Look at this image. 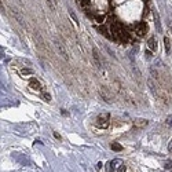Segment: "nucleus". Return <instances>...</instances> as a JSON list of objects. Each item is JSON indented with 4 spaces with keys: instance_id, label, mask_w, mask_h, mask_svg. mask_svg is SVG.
<instances>
[{
    "instance_id": "nucleus-1",
    "label": "nucleus",
    "mask_w": 172,
    "mask_h": 172,
    "mask_svg": "<svg viewBox=\"0 0 172 172\" xmlns=\"http://www.w3.org/2000/svg\"><path fill=\"white\" fill-rule=\"evenodd\" d=\"M110 114L109 113H101L98 117H97V125L99 128L106 129L110 127Z\"/></svg>"
},
{
    "instance_id": "nucleus-2",
    "label": "nucleus",
    "mask_w": 172,
    "mask_h": 172,
    "mask_svg": "<svg viewBox=\"0 0 172 172\" xmlns=\"http://www.w3.org/2000/svg\"><path fill=\"white\" fill-rule=\"evenodd\" d=\"M109 29H110V33H113V39H114V40H117L118 36L121 35V32L124 31L123 25L120 24L117 19H111L110 25H109Z\"/></svg>"
},
{
    "instance_id": "nucleus-3",
    "label": "nucleus",
    "mask_w": 172,
    "mask_h": 172,
    "mask_svg": "<svg viewBox=\"0 0 172 172\" xmlns=\"http://www.w3.org/2000/svg\"><path fill=\"white\" fill-rule=\"evenodd\" d=\"M134 31H135V33L139 37H143L148 33V25L145 24V22H138V24L134 26Z\"/></svg>"
},
{
    "instance_id": "nucleus-4",
    "label": "nucleus",
    "mask_w": 172,
    "mask_h": 172,
    "mask_svg": "<svg viewBox=\"0 0 172 172\" xmlns=\"http://www.w3.org/2000/svg\"><path fill=\"white\" fill-rule=\"evenodd\" d=\"M148 125H149V120H146V118H135L134 120V127L136 129H143L146 128Z\"/></svg>"
},
{
    "instance_id": "nucleus-5",
    "label": "nucleus",
    "mask_w": 172,
    "mask_h": 172,
    "mask_svg": "<svg viewBox=\"0 0 172 172\" xmlns=\"http://www.w3.org/2000/svg\"><path fill=\"white\" fill-rule=\"evenodd\" d=\"M55 46H56V48H58V51H59V54H61L66 61H69V54H68V51H66V48L63 47V44H62L59 40H55Z\"/></svg>"
},
{
    "instance_id": "nucleus-6",
    "label": "nucleus",
    "mask_w": 172,
    "mask_h": 172,
    "mask_svg": "<svg viewBox=\"0 0 172 172\" xmlns=\"http://www.w3.org/2000/svg\"><path fill=\"white\" fill-rule=\"evenodd\" d=\"M29 86L33 91H41V84H40V81L35 79V77H32L31 79V83H29Z\"/></svg>"
},
{
    "instance_id": "nucleus-7",
    "label": "nucleus",
    "mask_w": 172,
    "mask_h": 172,
    "mask_svg": "<svg viewBox=\"0 0 172 172\" xmlns=\"http://www.w3.org/2000/svg\"><path fill=\"white\" fill-rule=\"evenodd\" d=\"M117 164H121V161L120 160H113V161H109L107 162V167H106V169L109 172H111V171H117Z\"/></svg>"
},
{
    "instance_id": "nucleus-8",
    "label": "nucleus",
    "mask_w": 172,
    "mask_h": 172,
    "mask_svg": "<svg viewBox=\"0 0 172 172\" xmlns=\"http://www.w3.org/2000/svg\"><path fill=\"white\" fill-rule=\"evenodd\" d=\"M92 58H94V61H95V63H97V66L98 68H102V63H101V56H99V52H98V50L95 48H92Z\"/></svg>"
},
{
    "instance_id": "nucleus-9",
    "label": "nucleus",
    "mask_w": 172,
    "mask_h": 172,
    "mask_svg": "<svg viewBox=\"0 0 172 172\" xmlns=\"http://www.w3.org/2000/svg\"><path fill=\"white\" fill-rule=\"evenodd\" d=\"M148 47H149V50H152V51H157V41H156L154 37H150L148 40Z\"/></svg>"
},
{
    "instance_id": "nucleus-10",
    "label": "nucleus",
    "mask_w": 172,
    "mask_h": 172,
    "mask_svg": "<svg viewBox=\"0 0 172 172\" xmlns=\"http://www.w3.org/2000/svg\"><path fill=\"white\" fill-rule=\"evenodd\" d=\"M99 94H101V97H102V99H103L105 102H107V103H110V102H111V101H110V97H109V95L106 94V91L103 90V87H102V90L99 91Z\"/></svg>"
},
{
    "instance_id": "nucleus-11",
    "label": "nucleus",
    "mask_w": 172,
    "mask_h": 172,
    "mask_svg": "<svg viewBox=\"0 0 172 172\" xmlns=\"http://www.w3.org/2000/svg\"><path fill=\"white\" fill-rule=\"evenodd\" d=\"M110 148H111V150H114V152H121V150H123V146H121L120 143H117V142H113L110 145Z\"/></svg>"
},
{
    "instance_id": "nucleus-12",
    "label": "nucleus",
    "mask_w": 172,
    "mask_h": 172,
    "mask_svg": "<svg viewBox=\"0 0 172 172\" xmlns=\"http://www.w3.org/2000/svg\"><path fill=\"white\" fill-rule=\"evenodd\" d=\"M35 40H37V46H39V48L40 50L43 48V40H41V37H40V35H39L37 32H35Z\"/></svg>"
},
{
    "instance_id": "nucleus-13",
    "label": "nucleus",
    "mask_w": 172,
    "mask_h": 172,
    "mask_svg": "<svg viewBox=\"0 0 172 172\" xmlns=\"http://www.w3.org/2000/svg\"><path fill=\"white\" fill-rule=\"evenodd\" d=\"M99 31L102 32V35H103V36L110 37V36H109V31H110V29H107V26H106V25H102V26L99 28Z\"/></svg>"
},
{
    "instance_id": "nucleus-14",
    "label": "nucleus",
    "mask_w": 172,
    "mask_h": 172,
    "mask_svg": "<svg viewBox=\"0 0 172 172\" xmlns=\"http://www.w3.org/2000/svg\"><path fill=\"white\" fill-rule=\"evenodd\" d=\"M21 74L22 76H31V74H33V70L29 68H22L21 69Z\"/></svg>"
},
{
    "instance_id": "nucleus-15",
    "label": "nucleus",
    "mask_w": 172,
    "mask_h": 172,
    "mask_svg": "<svg viewBox=\"0 0 172 172\" xmlns=\"http://www.w3.org/2000/svg\"><path fill=\"white\" fill-rule=\"evenodd\" d=\"M164 44H165V51L169 52V51H171V41H169L168 37H164Z\"/></svg>"
},
{
    "instance_id": "nucleus-16",
    "label": "nucleus",
    "mask_w": 172,
    "mask_h": 172,
    "mask_svg": "<svg viewBox=\"0 0 172 172\" xmlns=\"http://www.w3.org/2000/svg\"><path fill=\"white\" fill-rule=\"evenodd\" d=\"M12 14L15 15V18L18 19L19 24H24V19H22V17H21V15L18 14V10H15V8H14V10H12Z\"/></svg>"
},
{
    "instance_id": "nucleus-17",
    "label": "nucleus",
    "mask_w": 172,
    "mask_h": 172,
    "mask_svg": "<svg viewBox=\"0 0 172 172\" xmlns=\"http://www.w3.org/2000/svg\"><path fill=\"white\" fill-rule=\"evenodd\" d=\"M69 15L72 17V19L74 21V24H76V25H79V19H77V17H76V14L73 12V10H69Z\"/></svg>"
},
{
    "instance_id": "nucleus-18",
    "label": "nucleus",
    "mask_w": 172,
    "mask_h": 172,
    "mask_svg": "<svg viewBox=\"0 0 172 172\" xmlns=\"http://www.w3.org/2000/svg\"><path fill=\"white\" fill-rule=\"evenodd\" d=\"M41 97H43V99L46 101V102H50V101H51V95H50L48 92H43Z\"/></svg>"
},
{
    "instance_id": "nucleus-19",
    "label": "nucleus",
    "mask_w": 172,
    "mask_h": 172,
    "mask_svg": "<svg viewBox=\"0 0 172 172\" xmlns=\"http://www.w3.org/2000/svg\"><path fill=\"white\" fill-rule=\"evenodd\" d=\"M156 26H157L158 32H161V24H160V18H158V14H156Z\"/></svg>"
},
{
    "instance_id": "nucleus-20",
    "label": "nucleus",
    "mask_w": 172,
    "mask_h": 172,
    "mask_svg": "<svg viewBox=\"0 0 172 172\" xmlns=\"http://www.w3.org/2000/svg\"><path fill=\"white\" fill-rule=\"evenodd\" d=\"M165 124H167V125H168V127H172V114H169V116L167 117Z\"/></svg>"
},
{
    "instance_id": "nucleus-21",
    "label": "nucleus",
    "mask_w": 172,
    "mask_h": 172,
    "mask_svg": "<svg viewBox=\"0 0 172 172\" xmlns=\"http://www.w3.org/2000/svg\"><path fill=\"white\" fill-rule=\"evenodd\" d=\"M145 56L148 58V59H152V50H145Z\"/></svg>"
},
{
    "instance_id": "nucleus-22",
    "label": "nucleus",
    "mask_w": 172,
    "mask_h": 172,
    "mask_svg": "<svg viewBox=\"0 0 172 172\" xmlns=\"http://www.w3.org/2000/svg\"><path fill=\"white\" fill-rule=\"evenodd\" d=\"M165 169H168V171H172V161L168 160L165 162Z\"/></svg>"
},
{
    "instance_id": "nucleus-23",
    "label": "nucleus",
    "mask_w": 172,
    "mask_h": 172,
    "mask_svg": "<svg viewBox=\"0 0 172 172\" xmlns=\"http://www.w3.org/2000/svg\"><path fill=\"white\" fill-rule=\"evenodd\" d=\"M127 171V167L124 165V164H121V165L118 167V169H117V172H125Z\"/></svg>"
},
{
    "instance_id": "nucleus-24",
    "label": "nucleus",
    "mask_w": 172,
    "mask_h": 172,
    "mask_svg": "<svg viewBox=\"0 0 172 172\" xmlns=\"http://www.w3.org/2000/svg\"><path fill=\"white\" fill-rule=\"evenodd\" d=\"M47 1V4H48V7L51 8V10H54V4H52V0H46Z\"/></svg>"
},
{
    "instance_id": "nucleus-25",
    "label": "nucleus",
    "mask_w": 172,
    "mask_h": 172,
    "mask_svg": "<svg viewBox=\"0 0 172 172\" xmlns=\"http://www.w3.org/2000/svg\"><path fill=\"white\" fill-rule=\"evenodd\" d=\"M168 150H172V139L169 141V143H168Z\"/></svg>"
},
{
    "instance_id": "nucleus-26",
    "label": "nucleus",
    "mask_w": 172,
    "mask_h": 172,
    "mask_svg": "<svg viewBox=\"0 0 172 172\" xmlns=\"http://www.w3.org/2000/svg\"><path fill=\"white\" fill-rule=\"evenodd\" d=\"M54 136H55L56 139H61V135H59L58 132H54Z\"/></svg>"
},
{
    "instance_id": "nucleus-27",
    "label": "nucleus",
    "mask_w": 172,
    "mask_h": 172,
    "mask_svg": "<svg viewBox=\"0 0 172 172\" xmlns=\"http://www.w3.org/2000/svg\"><path fill=\"white\" fill-rule=\"evenodd\" d=\"M61 113H62V114H63V116H68V111L65 110V109H62V110H61Z\"/></svg>"
}]
</instances>
